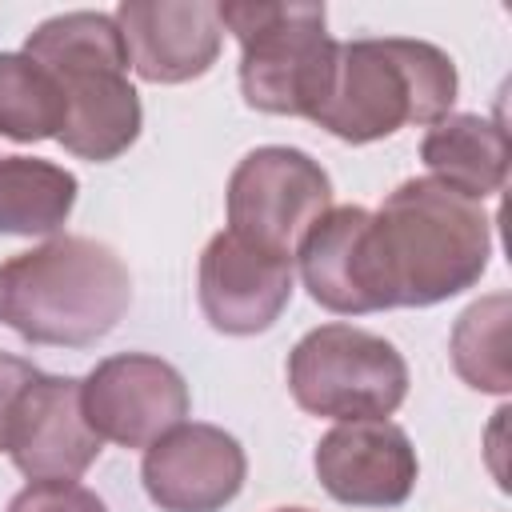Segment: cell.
<instances>
[{
    "label": "cell",
    "instance_id": "5b68a950",
    "mask_svg": "<svg viewBox=\"0 0 512 512\" xmlns=\"http://www.w3.org/2000/svg\"><path fill=\"white\" fill-rule=\"evenodd\" d=\"M220 28L240 40V92L244 104L268 116H308L320 108L336 40L328 36L324 4H268L240 0L216 4Z\"/></svg>",
    "mask_w": 512,
    "mask_h": 512
},
{
    "label": "cell",
    "instance_id": "9c48e42d",
    "mask_svg": "<svg viewBox=\"0 0 512 512\" xmlns=\"http://www.w3.org/2000/svg\"><path fill=\"white\" fill-rule=\"evenodd\" d=\"M248 476L240 440L216 424H176L144 448L140 480L160 512H220Z\"/></svg>",
    "mask_w": 512,
    "mask_h": 512
},
{
    "label": "cell",
    "instance_id": "7c38bea8",
    "mask_svg": "<svg viewBox=\"0 0 512 512\" xmlns=\"http://www.w3.org/2000/svg\"><path fill=\"white\" fill-rule=\"evenodd\" d=\"M320 488L348 508H396L412 496L420 460L392 420H340L312 452Z\"/></svg>",
    "mask_w": 512,
    "mask_h": 512
},
{
    "label": "cell",
    "instance_id": "ac0fdd59",
    "mask_svg": "<svg viewBox=\"0 0 512 512\" xmlns=\"http://www.w3.org/2000/svg\"><path fill=\"white\" fill-rule=\"evenodd\" d=\"M64 128V92L44 64L0 52V136L16 144L52 140Z\"/></svg>",
    "mask_w": 512,
    "mask_h": 512
},
{
    "label": "cell",
    "instance_id": "7a4b0ae2",
    "mask_svg": "<svg viewBox=\"0 0 512 512\" xmlns=\"http://www.w3.org/2000/svg\"><path fill=\"white\" fill-rule=\"evenodd\" d=\"M128 304V264L92 236H52L0 264V324L28 344L88 348L124 320Z\"/></svg>",
    "mask_w": 512,
    "mask_h": 512
},
{
    "label": "cell",
    "instance_id": "d6986e66",
    "mask_svg": "<svg viewBox=\"0 0 512 512\" xmlns=\"http://www.w3.org/2000/svg\"><path fill=\"white\" fill-rule=\"evenodd\" d=\"M8 512H108L104 500L76 480H32L8 504Z\"/></svg>",
    "mask_w": 512,
    "mask_h": 512
},
{
    "label": "cell",
    "instance_id": "277c9868",
    "mask_svg": "<svg viewBox=\"0 0 512 512\" xmlns=\"http://www.w3.org/2000/svg\"><path fill=\"white\" fill-rule=\"evenodd\" d=\"M52 72L64 92V152L108 164L128 152L144 128L140 92L128 80V52L108 12H60L36 24L20 48Z\"/></svg>",
    "mask_w": 512,
    "mask_h": 512
},
{
    "label": "cell",
    "instance_id": "3957f363",
    "mask_svg": "<svg viewBox=\"0 0 512 512\" xmlns=\"http://www.w3.org/2000/svg\"><path fill=\"white\" fill-rule=\"evenodd\" d=\"M460 92L444 48L408 36H364L336 44L332 80L312 124L344 144H372L408 124H436Z\"/></svg>",
    "mask_w": 512,
    "mask_h": 512
},
{
    "label": "cell",
    "instance_id": "44dd1931",
    "mask_svg": "<svg viewBox=\"0 0 512 512\" xmlns=\"http://www.w3.org/2000/svg\"><path fill=\"white\" fill-rule=\"evenodd\" d=\"M272 512H312V508H272Z\"/></svg>",
    "mask_w": 512,
    "mask_h": 512
},
{
    "label": "cell",
    "instance_id": "52a82bcc",
    "mask_svg": "<svg viewBox=\"0 0 512 512\" xmlns=\"http://www.w3.org/2000/svg\"><path fill=\"white\" fill-rule=\"evenodd\" d=\"M224 208L228 232L292 260L304 232L332 208V180L304 148L264 144L232 168Z\"/></svg>",
    "mask_w": 512,
    "mask_h": 512
},
{
    "label": "cell",
    "instance_id": "5bb4252c",
    "mask_svg": "<svg viewBox=\"0 0 512 512\" xmlns=\"http://www.w3.org/2000/svg\"><path fill=\"white\" fill-rule=\"evenodd\" d=\"M420 160L432 180L468 200L496 196L508 180V132L480 112H448L420 140Z\"/></svg>",
    "mask_w": 512,
    "mask_h": 512
},
{
    "label": "cell",
    "instance_id": "2e32d148",
    "mask_svg": "<svg viewBox=\"0 0 512 512\" xmlns=\"http://www.w3.org/2000/svg\"><path fill=\"white\" fill-rule=\"evenodd\" d=\"M80 180L40 156H0V232L52 236L76 208Z\"/></svg>",
    "mask_w": 512,
    "mask_h": 512
},
{
    "label": "cell",
    "instance_id": "9a60e30c",
    "mask_svg": "<svg viewBox=\"0 0 512 512\" xmlns=\"http://www.w3.org/2000/svg\"><path fill=\"white\" fill-rule=\"evenodd\" d=\"M368 224V208L340 204L328 208L300 240V280L308 296L336 316H364L368 300L360 292V232Z\"/></svg>",
    "mask_w": 512,
    "mask_h": 512
},
{
    "label": "cell",
    "instance_id": "6da1fadb",
    "mask_svg": "<svg viewBox=\"0 0 512 512\" xmlns=\"http://www.w3.org/2000/svg\"><path fill=\"white\" fill-rule=\"evenodd\" d=\"M492 256V216L456 188L412 176L384 196L360 232V292L368 312L432 308L480 284Z\"/></svg>",
    "mask_w": 512,
    "mask_h": 512
},
{
    "label": "cell",
    "instance_id": "4fadbf2b",
    "mask_svg": "<svg viewBox=\"0 0 512 512\" xmlns=\"http://www.w3.org/2000/svg\"><path fill=\"white\" fill-rule=\"evenodd\" d=\"M128 68L148 84H188L204 76L224 44L208 0H124L112 12Z\"/></svg>",
    "mask_w": 512,
    "mask_h": 512
},
{
    "label": "cell",
    "instance_id": "8992f818",
    "mask_svg": "<svg viewBox=\"0 0 512 512\" xmlns=\"http://www.w3.org/2000/svg\"><path fill=\"white\" fill-rule=\"evenodd\" d=\"M288 392L308 416L388 420L408 396L400 348L356 324H320L288 352Z\"/></svg>",
    "mask_w": 512,
    "mask_h": 512
},
{
    "label": "cell",
    "instance_id": "ba28073f",
    "mask_svg": "<svg viewBox=\"0 0 512 512\" xmlns=\"http://www.w3.org/2000/svg\"><path fill=\"white\" fill-rule=\"evenodd\" d=\"M84 416L100 440L120 448H148L188 416V384L176 364L152 352H116L84 380Z\"/></svg>",
    "mask_w": 512,
    "mask_h": 512
},
{
    "label": "cell",
    "instance_id": "e0dca14e",
    "mask_svg": "<svg viewBox=\"0 0 512 512\" xmlns=\"http://www.w3.org/2000/svg\"><path fill=\"white\" fill-rule=\"evenodd\" d=\"M508 320H512V300L508 292H492L472 300L456 324H452V368L456 376L476 388V392H492V396H508L512 392V368H508Z\"/></svg>",
    "mask_w": 512,
    "mask_h": 512
},
{
    "label": "cell",
    "instance_id": "30bf717a",
    "mask_svg": "<svg viewBox=\"0 0 512 512\" xmlns=\"http://www.w3.org/2000/svg\"><path fill=\"white\" fill-rule=\"evenodd\" d=\"M196 296L204 320L224 336L268 332L292 300V260L248 244L236 232H216L200 252Z\"/></svg>",
    "mask_w": 512,
    "mask_h": 512
},
{
    "label": "cell",
    "instance_id": "ffe728a7",
    "mask_svg": "<svg viewBox=\"0 0 512 512\" xmlns=\"http://www.w3.org/2000/svg\"><path fill=\"white\" fill-rule=\"evenodd\" d=\"M36 364L20 360V356H8L0 352V452H4V436H8V420H12V408L20 400V392L36 380Z\"/></svg>",
    "mask_w": 512,
    "mask_h": 512
},
{
    "label": "cell",
    "instance_id": "8fae6325",
    "mask_svg": "<svg viewBox=\"0 0 512 512\" xmlns=\"http://www.w3.org/2000/svg\"><path fill=\"white\" fill-rule=\"evenodd\" d=\"M100 448L104 440L84 416L80 380L36 372L8 420L4 452L12 456V464L28 480H80Z\"/></svg>",
    "mask_w": 512,
    "mask_h": 512
}]
</instances>
